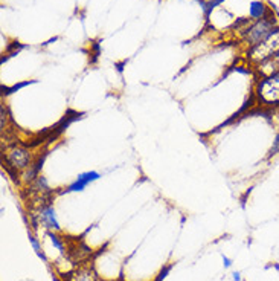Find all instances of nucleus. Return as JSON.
Instances as JSON below:
<instances>
[{"label": "nucleus", "instance_id": "obj_1", "mask_svg": "<svg viewBox=\"0 0 279 281\" xmlns=\"http://www.w3.org/2000/svg\"><path fill=\"white\" fill-rule=\"evenodd\" d=\"M279 52V26H276L261 43L247 49V57L252 63L259 65Z\"/></svg>", "mask_w": 279, "mask_h": 281}, {"label": "nucleus", "instance_id": "obj_2", "mask_svg": "<svg viewBox=\"0 0 279 281\" xmlns=\"http://www.w3.org/2000/svg\"><path fill=\"white\" fill-rule=\"evenodd\" d=\"M276 20H274V14H270L267 16L265 19H261V20H256L253 22L243 34V41L246 43L247 47H253L256 46L258 43H261L274 28H276Z\"/></svg>", "mask_w": 279, "mask_h": 281}, {"label": "nucleus", "instance_id": "obj_3", "mask_svg": "<svg viewBox=\"0 0 279 281\" xmlns=\"http://www.w3.org/2000/svg\"><path fill=\"white\" fill-rule=\"evenodd\" d=\"M256 95L259 102L265 105H279V72L262 77L256 83Z\"/></svg>", "mask_w": 279, "mask_h": 281}, {"label": "nucleus", "instance_id": "obj_4", "mask_svg": "<svg viewBox=\"0 0 279 281\" xmlns=\"http://www.w3.org/2000/svg\"><path fill=\"white\" fill-rule=\"evenodd\" d=\"M5 159H7V163L14 168V170H25V168L31 166V153L28 148L25 147H20V145H14L11 148L7 150V154H5Z\"/></svg>", "mask_w": 279, "mask_h": 281}, {"label": "nucleus", "instance_id": "obj_5", "mask_svg": "<svg viewBox=\"0 0 279 281\" xmlns=\"http://www.w3.org/2000/svg\"><path fill=\"white\" fill-rule=\"evenodd\" d=\"M40 221L44 224L47 230H53V231H58L60 230V223L57 220V215H55V209L50 205H46L40 209Z\"/></svg>", "mask_w": 279, "mask_h": 281}, {"label": "nucleus", "instance_id": "obj_6", "mask_svg": "<svg viewBox=\"0 0 279 281\" xmlns=\"http://www.w3.org/2000/svg\"><path fill=\"white\" fill-rule=\"evenodd\" d=\"M101 176H99V173H96V172H87V173H83V175H80L77 179H75V182L74 184H71L69 185V188L66 190L67 193H75V191H83L90 182H95V181H98Z\"/></svg>", "mask_w": 279, "mask_h": 281}, {"label": "nucleus", "instance_id": "obj_7", "mask_svg": "<svg viewBox=\"0 0 279 281\" xmlns=\"http://www.w3.org/2000/svg\"><path fill=\"white\" fill-rule=\"evenodd\" d=\"M256 71L261 75V78L262 77H270V75L279 72V52L271 55V57L267 59L265 62L256 65Z\"/></svg>", "mask_w": 279, "mask_h": 281}, {"label": "nucleus", "instance_id": "obj_8", "mask_svg": "<svg viewBox=\"0 0 279 281\" xmlns=\"http://www.w3.org/2000/svg\"><path fill=\"white\" fill-rule=\"evenodd\" d=\"M64 281H99V278L92 267H80L64 275Z\"/></svg>", "mask_w": 279, "mask_h": 281}, {"label": "nucleus", "instance_id": "obj_9", "mask_svg": "<svg viewBox=\"0 0 279 281\" xmlns=\"http://www.w3.org/2000/svg\"><path fill=\"white\" fill-rule=\"evenodd\" d=\"M270 14H271V10L264 2H261V0H253V2H250V5H249V17L253 22L265 19Z\"/></svg>", "mask_w": 279, "mask_h": 281}, {"label": "nucleus", "instance_id": "obj_10", "mask_svg": "<svg viewBox=\"0 0 279 281\" xmlns=\"http://www.w3.org/2000/svg\"><path fill=\"white\" fill-rule=\"evenodd\" d=\"M47 237L50 239V242H52V245L57 248L61 254H64L66 252V248H64V243H63V240L57 236V234H53V233H47Z\"/></svg>", "mask_w": 279, "mask_h": 281}, {"label": "nucleus", "instance_id": "obj_11", "mask_svg": "<svg viewBox=\"0 0 279 281\" xmlns=\"http://www.w3.org/2000/svg\"><path fill=\"white\" fill-rule=\"evenodd\" d=\"M29 242H31L32 248H34V251L37 252V255H38L40 258H43L44 261H47V258H46L44 252L41 251V246H40V242H38V239H37V237H34L32 234H29Z\"/></svg>", "mask_w": 279, "mask_h": 281}, {"label": "nucleus", "instance_id": "obj_12", "mask_svg": "<svg viewBox=\"0 0 279 281\" xmlns=\"http://www.w3.org/2000/svg\"><path fill=\"white\" fill-rule=\"evenodd\" d=\"M32 83H35V81H25V83H19V84L13 86L11 89H8V92H7V93H13V92L19 90V89H22V87H25V86H28V84H32Z\"/></svg>", "mask_w": 279, "mask_h": 281}, {"label": "nucleus", "instance_id": "obj_13", "mask_svg": "<svg viewBox=\"0 0 279 281\" xmlns=\"http://www.w3.org/2000/svg\"><path fill=\"white\" fill-rule=\"evenodd\" d=\"M223 263H225V267H231L232 266V260L225 257V255H223Z\"/></svg>", "mask_w": 279, "mask_h": 281}, {"label": "nucleus", "instance_id": "obj_14", "mask_svg": "<svg viewBox=\"0 0 279 281\" xmlns=\"http://www.w3.org/2000/svg\"><path fill=\"white\" fill-rule=\"evenodd\" d=\"M232 278H234V281H241V273L240 272H234Z\"/></svg>", "mask_w": 279, "mask_h": 281}, {"label": "nucleus", "instance_id": "obj_15", "mask_svg": "<svg viewBox=\"0 0 279 281\" xmlns=\"http://www.w3.org/2000/svg\"><path fill=\"white\" fill-rule=\"evenodd\" d=\"M52 279H53V281H61V279H60V278H58V276H55V275H53V276H52Z\"/></svg>", "mask_w": 279, "mask_h": 281}]
</instances>
